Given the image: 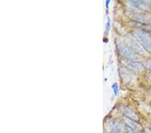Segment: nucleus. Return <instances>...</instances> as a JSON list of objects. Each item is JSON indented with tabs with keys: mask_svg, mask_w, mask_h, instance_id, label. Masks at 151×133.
I'll return each instance as SVG.
<instances>
[{
	"mask_svg": "<svg viewBox=\"0 0 151 133\" xmlns=\"http://www.w3.org/2000/svg\"><path fill=\"white\" fill-rule=\"evenodd\" d=\"M134 36L144 48L151 54V36L149 34L143 30H136L134 31Z\"/></svg>",
	"mask_w": 151,
	"mask_h": 133,
	"instance_id": "nucleus-1",
	"label": "nucleus"
},
{
	"mask_svg": "<svg viewBox=\"0 0 151 133\" xmlns=\"http://www.w3.org/2000/svg\"><path fill=\"white\" fill-rule=\"evenodd\" d=\"M116 46L120 54L123 57L126 58V59L133 60L136 59L138 58V55H136V53L134 50H131L130 48L128 47L127 46L122 42H116Z\"/></svg>",
	"mask_w": 151,
	"mask_h": 133,
	"instance_id": "nucleus-2",
	"label": "nucleus"
},
{
	"mask_svg": "<svg viewBox=\"0 0 151 133\" xmlns=\"http://www.w3.org/2000/svg\"><path fill=\"white\" fill-rule=\"evenodd\" d=\"M126 42L127 44L130 46V47L132 48L136 53H138V55H145L147 51L145 50V48L142 47V45H140L139 43L130 36H126L125 38Z\"/></svg>",
	"mask_w": 151,
	"mask_h": 133,
	"instance_id": "nucleus-3",
	"label": "nucleus"
},
{
	"mask_svg": "<svg viewBox=\"0 0 151 133\" xmlns=\"http://www.w3.org/2000/svg\"><path fill=\"white\" fill-rule=\"evenodd\" d=\"M122 63L124 65V66L131 70H133V71H143L145 69V66L140 62L136 61V60L124 59L122 60Z\"/></svg>",
	"mask_w": 151,
	"mask_h": 133,
	"instance_id": "nucleus-4",
	"label": "nucleus"
},
{
	"mask_svg": "<svg viewBox=\"0 0 151 133\" xmlns=\"http://www.w3.org/2000/svg\"><path fill=\"white\" fill-rule=\"evenodd\" d=\"M130 6H132L135 9H139V10L148 12L150 10V8L147 2L145 1H128Z\"/></svg>",
	"mask_w": 151,
	"mask_h": 133,
	"instance_id": "nucleus-5",
	"label": "nucleus"
},
{
	"mask_svg": "<svg viewBox=\"0 0 151 133\" xmlns=\"http://www.w3.org/2000/svg\"><path fill=\"white\" fill-rule=\"evenodd\" d=\"M124 121L126 123V125L131 128V129H134L136 130H138L141 129V126L138 123L136 122L134 120H132L130 118L126 116L124 118Z\"/></svg>",
	"mask_w": 151,
	"mask_h": 133,
	"instance_id": "nucleus-6",
	"label": "nucleus"
},
{
	"mask_svg": "<svg viewBox=\"0 0 151 133\" xmlns=\"http://www.w3.org/2000/svg\"><path fill=\"white\" fill-rule=\"evenodd\" d=\"M109 127L112 133H122V129L120 123L116 120H111L109 122Z\"/></svg>",
	"mask_w": 151,
	"mask_h": 133,
	"instance_id": "nucleus-7",
	"label": "nucleus"
},
{
	"mask_svg": "<svg viewBox=\"0 0 151 133\" xmlns=\"http://www.w3.org/2000/svg\"><path fill=\"white\" fill-rule=\"evenodd\" d=\"M122 110L124 111V112L126 114V117H128L131 118V119L134 120L138 119V116L136 115V114L132 110H130V109L127 108H122Z\"/></svg>",
	"mask_w": 151,
	"mask_h": 133,
	"instance_id": "nucleus-8",
	"label": "nucleus"
},
{
	"mask_svg": "<svg viewBox=\"0 0 151 133\" xmlns=\"http://www.w3.org/2000/svg\"><path fill=\"white\" fill-rule=\"evenodd\" d=\"M111 88H112V89H113L114 93L115 94L116 96L118 95V84H117L116 83H114L112 85V87H111Z\"/></svg>",
	"mask_w": 151,
	"mask_h": 133,
	"instance_id": "nucleus-9",
	"label": "nucleus"
},
{
	"mask_svg": "<svg viewBox=\"0 0 151 133\" xmlns=\"http://www.w3.org/2000/svg\"><path fill=\"white\" fill-rule=\"evenodd\" d=\"M125 129L128 133H139L138 132V130H136L134 129H131V128L128 127V126H126V125H125Z\"/></svg>",
	"mask_w": 151,
	"mask_h": 133,
	"instance_id": "nucleus-10",
	"label": "nucleus"
},
{
	"mask_svg": "<svg viewBox=\"0 0 151 133\" xmlns=\"http://www.w3.org/2000/svg\"><path fill=\"white\" fill-rule=\"evenodd\" d=\"M109 29H110V19L109 18H108V22L106 24V35H108L109 31Z\"/></svg>",
	"mask_w": 151,
	"mask_h": 133,
	"instance_id": "nucleus-11",
	"label": "nucleus"
},
{
	"mask_svg": "<svg viewBox=\"0 0 151 133\" xmlns=\"http://www.w3.org/2000/svg\"><path fill=\"white\" fill-rule=\"evenodd\" d=\"M146 65H147L148 68H149L150 69H151V63H147Z\"/></svg>",
	"mask_w": 151,
	"mask_h": 133,
	"instance_id": "nucleus-12",
	"label": "nucleus"
},
{
	"mask_svg": "<svg viewBox=\"0 0 151 133\" xmlns=\"http://www.w3.org/2000/svg\"><path fill=\"white\" fill-rule=\"evenodd\" d=\"M109 2H110V1H109V0H108V1H106V6L107 8H108V5L109 4Z\"/></svg>",
	"mask_w": 151,
	"mask_h": 133,
	"instance_id": "nucleus-13",
	"label": "nucleus"
},
{
	"mask_svg": "<svg viewBox=\"0 0 151 133\" xmlns=\"http://www.w3.org/2000/svg\"><path fill=\"white\" fill-rule=\"evenodd\" d=\"M145 133H151V130L149 129H147L145 130Z\"/></svg>",
	"mask_w": 151,
	"mask_h": 133,
	"instance_id": "nucleus-14",
	"label": "nucleus"
},
{
	"mask_svg": "<svg viewBox=\"0 0 151 133\" xmlns=\"http://www.w3.org/2000/svg\"><path fill=\"white\" fill-rule=\"evenodd\" d=\"M148 78H149V79L151 81V74H150L149 75H148Z\"/></svg>",
	"mask_w": 151,
	"mask_h": 133,
	"instance_id": "nucleus-15",
	"label": "nucleus"
}]
</instances>
